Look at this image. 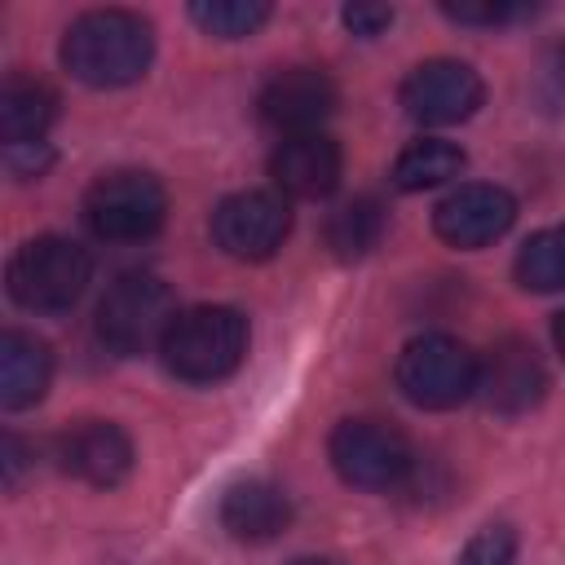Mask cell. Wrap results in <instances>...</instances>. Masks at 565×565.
<instances>
[{
    "label": "cell",
    "mask_w": 565,
    "mask_h": 565,
    "mask_svg": "<svg viewBox=\"0 0 565 565\" xmlns=\"http://www.w3.org/2000/svg\"><path fill=\"white\" fill-rule=\"evenodd\" d=\"M62 66L88 88H124L150 71L154 26L132 9H88L62 35Z\"/></svg>",
    "instance_id": "6da1fadb"
},
{
    "label": "cell",
    "mask_w": 565,
    "mask_h": 565,
    "mask_svg": "<svg viewBox=\"0 0 565 565\" xmlns=\"http://www.w3.org/2000/svg\"><path fill=\"white\" fill-rule=\"evenodd\" d=\"M247 318L230 305H194L181 309L159 344L163 366L185 384H216L234 375L247 358Z\"/></svg>",
    "instance_id": "7a4b0ae2"
},
{
    "label": "cell",
    "mask_w": 565,
    "mask_h": 565,
    "mask_svg": "<svg viewBox=\"0 0 565 565\" xmlns=\"http://www.w3.org/2000/svg\"><path fill=\"white\" fill-rule=\"evenodd\" d=\"M88 278H93L88 252L75 238H62V234H40V238L22 243L9 256V269H4L9 296L26 313H66V309H75Z\"/></svg>",
    "instance_id": "3957f363"
},
{
    "label": "cell",
    "mask_w": 565,
    "mask_h": 565,
    "mask_svg": "<svg viewBox=\"0 0 565 565\" xmlns=\"http://www.w3.org/2000/svg\"><path fill=\"white\" fill-rule=\"evenodd\" d=\"M397 388L411 406L419 411H450L459 402H468L477 393V375H481V358L446 335V331H424L415 335L402 353H397Z\"/></svg>",
    "instance_id": "277c9868"
},
{
    "label": "cell",
    "mask_w": 565,
    "mask_h": 565,
    "mask_svg": "<svg viewBox=\"0 0 565 565\" xmlns=\"http://www.w3.org/2000/svg\"><path fill=\"white\" fill-rule=\"evenodd\" d=\"M327 455H331V468L340 472V481L353 490L388 494V490H402L415 472L411 441L384 419H340L331 428Z\"/></svg>",
    "instance_id": "5b68a950"
},
{
    "label": "cell",
    "mask_w": 565,
    "mask_h": 565,
    "mask_svg": "<svg viewBox=\"0 0 565 565\" xmlns=\"http://www.w3.org/2000/svg\"><path fill=\"white\" fill-rule=\"evenodd\" d=\"M163 216H168V194L141 168L106 172L84 194V225L102 243H141L163 225Z\"/></svg>",
    "instance_id": "8992f818"
},
{
    "label": "cell",
    "mask_w": 565,
    "mask_h": 565,
    "mask_svg": "<svg viewBox=\"0 0 565 565\" xmlns=\"http://www.w3.org/2000/svg\"><path fill=\"white\" fill-rule=\"evenodd\" d=\"M172 318V291L154 274H124L97 305V340L119 358H137L163 344Z\"/></svg>",
    "instance_id": "52a82bcc"
},
{
    "label": "cell",
    "mask_w": 565,
    "mask_h": 565,
    "mask_svg": "<svg viewBox=\"0 0 565 565\" xmlns=\"http://www.w3.org/2000/svg\"><path fill=\"white\" fill-rule=\"evenodd\" d=\"M397 102H402V110L415 124H424V128H450V124H463V119H472L481 110L486 84H481V75L468 62L433 57V62H419L402 79Z\"/></svg>",
    "instance_id": "ba28073f"
},
{
    "label": "cell",
    "mask_w": 565,
    "mask_h": 565,
    "mask_svg": "<svg viewBox=\"0 0 565 565\" xmlns=\"http://www.w3.org/2000/svg\"><path fill=\"white\" fill-rule=\"evenodd\" d=\"M291 234V207L278 190H238L212 212V243L234 260H265Z\"/></svg>",
    "instance_id": "9c48e42d"
},
{
    "label": "cell",
    "mask_w": 565,
    "mask_h": 565,
    "mask_svg": "<svg viewBox=\"0 0 565 565\" xmlns=\"http://www.w3.org/2000/svg\"><path fill=\"white\" fill-rule=\"evenodd\" d=\"M340 93L327 71L318 66H287L260 88V119L278 137H300V132H322L331 119Z\"/></svg>",
    "instance_id": "30bf717a"
},
{
    "label": "cell",
    "mask_w": 565,
    "mask_h": 565,
    "mask_svg": "<svg viewBox=\"0 0 565 565\" xmlns=\"http://www.w3.org/2000/svg\"><path fill=\"white\" fill-rule=\"evenodd\" d=\"M512 221H516V199L490 181H468V185L450 190L433 212L437 238L450 247H463V252H477V247L503 238Z\"/></svg>",
    "instance_id": "8fae6325"
},
{
    "label": "cell",
    "mask_w": 565,
    "mask_h": 565,
    "mask_svg": "<svg viewBox=\"0 0 565 565\" xmlns=\"http://www.w3.org/2000/svg\"><path fill=\"white\" fill-rule=\"evenodd\" d=\"M477 393L499 415H525L530 406H539L547 393V371H543L534 344L521 335H503L481 362Z\"/></svg>",
    "instance_id": "7c38bea8"
},
{
    "label": "cell",
    "mask_w": 565,
    "mask_h": 565,
    "mask_svg": "<svg viewBox=\"0 0 565 565\" xmlns=\"http://www.w3.org/2000/svg\"><path fill=\"white\" fill-rule=\"evenodd\" d=\"M57 463L66 477L110 490L132 472V441L110 419H84L57 437Z\"/></svg>",
    "instance_id": "4fadbf2b"
},
{
    "label": "cell",
    "mask_w": 565,
    "mask_h": 565,
    "mask_svg": "<svg viewBox=\"0 0 565 565\" xmlns=\"http://www.w3.org/2000/svg\"><path fill=\"white\" fill-rule=\"evenodd\" d=\"M340 146L327 132H300V137H282L269 154V177L278 194L291 199H327L340 185Z\"/></svg>",
    "instance_id": "5bb4252c"
},
{
    "label": "cell",
    "mask_w": 565,
    "mask_h": 565,
    "mask_svg": "<svg viewBox=\"0 0 565 565\" xmlns=\"http://www.w3.org/2000/svg\"><path fill=\"white\" fill-rule=\"evenodd\" d=\"M216 516H221L230 539H238V543H269V539H278L291 525V499H287L282 486H274L265 477H247V481H234L221 494Z\"/></svg>",
    "instance_id": "9a60e30c"
},
{
    "label": "cell",
    "mask_w": 565,
    "mask_h": 565,
    "mask_svg": "<svg viewBox=\"0 0 565 565\" xmlns=\"http://www.w3.org/2000/svg\"><path fill=\"white\" fill-rule=\"evenodd\" d=\"M53 380V353L44 340L26 331H4L0 335V406L4 411H26L44 397Z\"/></svg>",
    "instance_id": "2e32d148"
},
{
    "label": "cell",
    "mask_w": 565,
    "mask_h": 565,
    "mask_svg": "<svg viewBox=\"0 0 565 565\" xmlns=\"http://www.w3.org/2000/svg\"><path fill=\"white\" fill-rule=\"evenodd\" d=\"M57 119V97L49 84L13 75L0 88V141L4 146H31L44 141L49 124Z\"/></svg>",
    "instance_id": "e0dca14e"
},
{
    "label": "cell",
    "mask_w": 565,
    "mask_h": 565,
    "mask_svg": "<svg viewBox=\"0 0 565 565\" xmlns=\"http://www.w3.org/2000/svg\"><path fill=\"white\" fill-rule=\"evenodd\" d=\"M384 225H388L384 203L371 199V194H358V199L340 203L327 216V247H331L335 260H362V256H371L380 247Z\"/></svg>",
    "instance_id": "ac0fdd59"
},
{
    "label": "cell",
    "mask_w": 565,
    "mask_h": 565,
    "mask_svg": "<svg viewBox=\"0 0 565 565\" xmlns=\"http://www.w3.org/2000/svg\"><path fill=\"white\" fill-rule=\"evenodd\" d=\"M463 172V150L446 137H419L411 141L397 163H393V185L415 194V190H433V185H446Z\"/></svg>",
    "instance_id": "d6986e66"
},
{
    "label": "cell",
    "mask_w": 565,
    "mask_h": 565,
    "mask_svg": "<svg viewBox=\"0 0 565 565\" xmlns=\"http://www.w3.org/2000/svg\"><path fill=\"white\" fill-rule=\"evenodd\" d=\"M525 291H565V225H547L530 234L512 265Z\"/></svg>",
    "instance_id": "ffe728a7"
},
{
    "label": "cell",
    "mask_w": 565,
    "mask_h": 565,
    "mask_svg": "<svg viewBox=\"0 0 565 565\" xmlns=\"http://www.w3.org/2000/svg\"><path fill=\"white\" fill-rule=\"evenodd\" d=\"M190 18L216 40H243L269 22V4L265 0H194Z\"/></svg>",
    "instance_id": "44dd1931"
},
{
    "label": "cell",
    "mask_w": 565,
    "mask_h": 565,
    "mask_svg": "<svg viewBox=\"0 0 565 565\" xmlns=\"http://www.w3.org/2000/svg\"><path fill=\"white\" fill-rule=\"evenodd\" d=\"M455 565H516V539H512V530L508 525H481L463 543V552H459Z\"/></svg>",
    "instance_id": "7402d4cb"
},
{
    "label": "cell",
    "mask_w": 565,
    "mask_h": 565,
    "mask_svg": "<svg viewBox=\"0 0 565 565\" xmlns=\"http://www.w3.org/2000/svg\"><path fill=\"white\" fill-rule=\"evenodd\" d=\"M441 13L463 26H503V22L525 18L530 9L525 4H441Z\"/></svg>",
    "instance_id": "603a6c76"
},
{
    "label": "cell",
    "mask_w": 565,
    "mask_h": 565,
    "mask_svg": "<svg viewBox=\"0 0 565 565\" xmlns=\"http://www.w3.org/2000/svg\"><path fill=\"white\" fill-rule=\"evenodd\" d=\"M49 163H53V150H49L44 141H31V146H4V168H9V177H18V181L44 177Z\"/></svg>",
    "instance_id": "cb8c5ba5"
},
{
    "label": "cell",
    "mask_w": 565,
    "mask_h": 565,
    "mask_svg": "<svg viewBox=\"0 0 565 565\" xmlns=\"http://www.w3.org/2000/svg\"><path fill=\"white\" fill-rule=\"evenodd\" d=\"M344 26L353 31V35H362V40H375L380 31H388L393 26V9L388 4H344Z\"/></svg>",
    "instance_id": "d4e9b609"
},
{
    "label": "cell",
    "mask_w": 565,
    "mask_h": 565,
    "mask_svg": "<svg viewBox=\"0 0 565 565\" xmlns=\"http://www.w3.org/2000/svg\"><path fill=\"white\" fill-rule=\"evenodd\" d=\"M0 468H4V486L13 490L22 468H26V441L18 433H4V450H0Z\"/></svg>",
    "instance_id": "484cf974"
},
{
    "label": "cell",
    "mask_w": 565,
    "mask_h": 565,
    "mask_svg": "<svg viewBox=\"0 0 565 565\" xmlns=\"http://www.w3.org/2000/svg\"><path fill=\"white\" fill-rule=\"evenodd\" d=\"M552 340H556V349H561V358H565V309L552 318Z\"/></svg>",
    "instance_id": "4316f807"
},
{
    "label": "cell",
    "mask_w": 565,
    "mask_h": 565,
    "mask_svg": "<svg viewBox=\"0 0 565 565\" xmlns=\"http://www.w3.org/2000/svg\"><path fill=\"white\" fill-rule=\"evenodd\" d=\"M291 565H335V561H322V556H300V561H291Z\"/></svg>",
    "instance_id": "83f0119b"
}]
</instances>
